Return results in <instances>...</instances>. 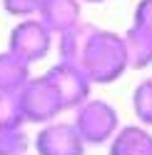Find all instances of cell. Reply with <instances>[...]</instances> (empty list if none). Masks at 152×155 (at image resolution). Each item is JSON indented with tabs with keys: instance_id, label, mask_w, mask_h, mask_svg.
I'll use <instances>...</instances> for the list:
<instances>
[{
	"instance_id": "1",
	"label": "cell",
	"mask_w": 152,
	"mask_h": 155,
	"mask_svg": "<svg viewBox=\"0 0 152 155\" xmlns=\"http://www.w3.org/2000/svg\"><path fill=\"white\" fill-rule=\"evenodd\" d=\"M78 65L85 70V75L90 78V83L110 85L120 80L127 70V58L125 48H122V35L112 30H100L95 28L92 35L85 43V50L80 55Z\"/></svg>"
},
{
	"instance_id": "2",
	"label": "cell",
	"mask_w": 152,
	"mask_h": 155,
	"mask_svg": "<svg viewBox=\"0 0 152 155\" xmlns=\"http://www.w3.org/2000/svg\"><path fill=\"white\" fill-rule=\"evenodd\" d=\"M75 130L82 138L85 148H100L112 140V135L120 128V115L115 110V105H110L105 100L87 98L75 108Z\"/></svg>"
},
{
	"instance_id": "3",
	"label": "cell",
	"mask_w": 152,
	"mask_h": 155,
	"mask_svg": "<svg viewBox=\"0 0 152 155\" xmlns=\"http://www.w3.org/2000/svg\"><path fill=\"white\" fill-rule=\"evenodd\" d=\"M17 103H20L25 123L45 125V123H52L62 113L60 95L47 75H37V78L30 75L27 78V83L17 90Z\"/></svg>"
},
{
	"instance_id": "4",
	"label": "cell",
	"mask_w": 152,
	"mask_h": 155,
	"mask_svg": "<svg viewBox=\"0 0 152 155\" xmlns=\"http://www.w3.org/2000/svg\"><path fill=\"white\" fill-rule=\"evenodd\" d=\"M50 48H52V33L35 15L20 18V23L10 30V38H8V50L27 65L43 60L50 53Z\"/></svg>"
},
{
	"instance_id": "5",
	"label": "cell",
	"mask_w": 152,
	"mask_h": 155,
	"mask_svg": "<svg viewBox=\"0 0 152 155\" xmlns=\"http://www.w3.org/2000/svg\"><path fill=\"white\" fill-rule=\"evenodd\" d=\"M45 75L52 80L55 90H58L62 110H75L80 103H85L90 98L92 83H90V78L85 75V70L78 63H62L60 60V63H55Z\"/></svg>"
},
{
	"instance_id": "6",
	"label": "cell",
	"mask_w": 152,
	"mask_h": 155,
	"mask_svg": "<svg viewBox=\"0 0 152 155\" xmlns=\"http://www.w3.org/2000/svg\"><path fill=\"white\" fill-rule=\"evenodd\" d=\"M37 155H85V143L72 123H45L35 135Z\"/></svg>"
},
{
	"instance_id": "7",
	"label": "cell",
	"mask_w": 152,
	"mask_h": 155,
	"mask_svg": "<svg viewBox=\"0 0 152 155\" xmlns=\"http://www.w3.org/2000/svg\"><path fill=\"white\" fill-rule=\"evenodd\" d=\"M35 18L52 35H58L82 20V3L80 0H40Z\"/></svg>"
},
{
	"instance_id": "8",
	"label": "cell",
	"mask_w": 152,
	"mask_h": 155,
	"mask_svg": "<svg viewBox=\"0 0 152 155\" xmlns=\"http://www.w3.org/2000/svg\"><path fill=\"white\" fill-rule=\"evenodd\" d=\"M110 155H152V133L145 125L117 128L110 140Z\"/></svg>"
},
{
	"instance_id": "9",
	"label": "cell",
	"mask_w": 152,
	"mask_h": 155,
	"mask_svg": "<svg viewBox=\"0 0 152 155\" xmlns=\"http://www.w3.org/2000/svg\"><path fill=\"white\" fill-rule=\"evenodd\" d=\"M122 48L127 58V70H145L147 65H152V33L130 25L122 33Z\"/></svg>"
},
{
	"instance_id": "10",
	"label": "cell",
	"mask_w": 152,
	"mask_h": 155,
	"mask_svg": "<svg viewBox=\"0 0 152 155\" xmlns=\"http://www.w3.org/2000/svg\"><path fill=\"white\" fill-rule=\"evenodd\" d=\"M95 25L92 23H75L72 28L68 30L58 33V55L62 63H78L80 55L85 50V43H87V38L92 35Z\"/></svg>"
},
{
	"instance_id": "11",
	"label": "cell",
	"mask_w": 152,
	"mask_h": 155,
	"mask_svg": "<svg viewBox=\"0 0 152 155\" xmlns=\"http://www.w3.org/2000/svg\"><path fill=\"white\" fill-rule=\"evenodd\" d=\"M30 78V65L23 63L10 50L0 53V90L3 93H17Z\"/></svg>"
},
{
	"instance_id": "12",
	"label": "cell",
	"mask_w": 152,
	"mask_h": 155,
	"mask_svg": "<svg viewBox=\"0 0 152 155\" xmlns=\"http://www.w3.org/2000/svg\"><path fill=\"white\" fill-rule=\"evenodd\" d=\"M132 110L145 128L152 125V78L137 83L135 93H132Z\"/></svg>"
},
{
	"instance_id": "13",
	"label": "cell",
	"mask_w": 152,
	"mask_h": 155,
	"mask_svg": "<svg viewBox=\"0 0 152 155\" xmlns=\"http://www.w3.org/2000/svg\"><path fill=\"white\" fill-rule=\"evenodd\" d=\"M23 110L17 103V93L0 90V128H23Z\"/></svg>"
},
{
	"instance_id": "14",
	"label": "cell",
	"mask_w": 152,
	"mask_h": 155,
	"mask_svg": "<svg viewBox=\"0 0 152 155\" xmlns=\"http://www.w3.org/2000/svg\"><path fill=\"white\" fill-rule=\"evenodd\" d=\"M27 135L23 128H0V155H25Z\"/></svg>"
},
{
	"instance_id": "15",
	"label": "cell",
	"mask_w": 152,
	"mask_h": 155,
	"mask_svg": "<svg viewBox=\"0 0 152 155\" xmlns=\"http://www.w3.org/2000/svg\"><path fill=\"white\" fill-rule=\"evenodd\" d=\"M40 0H3V8L15 18H30L35 15Z\"/></svg>"
},
{
	"instance_id": "16",
	"label": "cell",
	"mask_w": 152,
	"mask_h": 155,
	"mask_svg": "<svg viewBox=\"0 0 152 155\" xmlns=\"http://www.w3.org/2000/svg\"><path fill=\"white\" fill-rule=\"evenodd\" d=\"M132 25H137V28H142V30L152 33V0H140L137 3V8H135V23Z\"/></svg>"
},
{
	"instance_id": "17",
	"label": "cell",
	"mask_w": 152,
	"mask_h": 155,
	"mask_svg": "<svg viewBox=\"0 0 152 155\" xmlns=\"http://www.w3.org/2000/svg\"><path fill=\"white\" fill-rule=\"evenodd\" d=\"M80 3H90V5H97V3H105V0H80Z\"/></svg>"
}]
</instances>
